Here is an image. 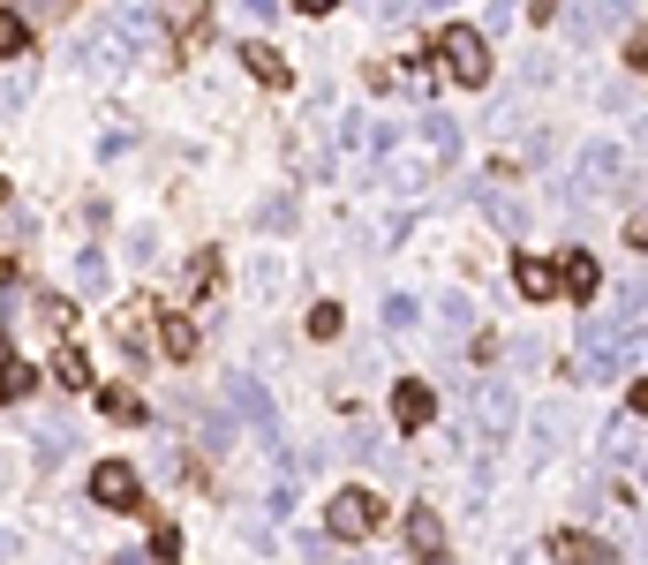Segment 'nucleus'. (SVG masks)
I'll return each mask as SVG.
<instances>
[{
  "label": "nucleus",
  "instance_id": "f257e3e1",
  "mask_svg": "<svg viewBox=\"0 0 648 565\" xmlns=\"http://www.w3.org/2000/svg\"><path fill=\"white\" fill-rule=\"evenodd\" d=\"M626 362H634L626 324H618V317H588V324H581V354H573V377H618Z\"/></svg>",
  "mask_w": 648,
  "mask_h": 565
},
{
  "label": "nucleus",
  "instance_id": "f03ea898",
  "mask_svg": "<svg viewBox=\"0 0 648 565\" xmlns=\"http://www.w3.org/2000/svg\"><path fill=\"white\" fill-rule=\"evenodd\" d=\"M437 61L453 68V84H490V39L476 23H445L437 31Z\"/></svg>",
  "mask_w": 648,
  "mask_h": 565
},
{
  "label": "nucleus",
  "instance_id": "7ed1b4c3",
  "mask_svg": "<svg viewBox=\"0 0 648 565\" xmlns=\"http://www.w3.org/2000/svg\"><path fill=\"white\" fill-rule=\"evenodd\" d=\"M378 513H385V498H378V490H340V498L325 505V535H340V543H362V535L378 527Z\"/></svg>",
  "mask_w": 648,
  "mask_h": 565
},
{
  "label": "nucleus",
  "instance_id": "20e7f679",
  "mask_svg": "<svg viewBox=\"0 0 648 565\" xmlns=\"http://www.w3.org/2000/svg\"><path fill=\"white\" fill-rule=\"evenodd\" d=\"M91 498L114 505V513H136V505H144V482H136L129 460H98V468H91Z\"/></svg>",
  "mask_w": 648,
  "mask_h": 565
},
{
  "label": "nucleus",
  "instance_id": "39448f33",
  "mask_svg": "<svg viewBox=\"0 0 648 565\" xmlns=\"http://www.w3.org/2000/svg\"><path fill=\"white\" fill-rule=\"evenodd\" d=\"M618 174H626V151L618 143H588L581 151V174H573V196H604Z\"/></svg>",
  "mask_w": 648,
  "mask_h": 565
},
{
  "label": "nucleus",
  "instance_id": "423d86ee",
  "mask_svg": "<svg viewBox=\"0 0 648 565\" xmlns=\"http://www.w3.org/2000/svg\"><path fill=\"white\" fill-rule=\"evenodd\" d=\"M392 423H400V430H431V423H437V392L415 385V377L392 385Z\"/></svg>",
  "mask_w": 648,
  "mask_h": 565
},
{
  "label": "nucleus",
  "instance_id": "0eeeda50",
  "mask_svg": "<svg viewBox=\"0 0 648 565\" xmlns=\"http://www.w3.org/2000/svg\"><path fill=\"white\" fill-rule=\"evenodd\" d=\"M226 399H234V407H242V415H249V430H279V415H272V399H264V385L257 377H249V370H234V377H226Z\"/></svg>",
  "mask_w": 648,
  "mask_h": 565
},
{
  "label": "nucleus",
  "instance_id": "6e6552de",
  "mask_svg": "<svg viewBox=\"0 0 648 565\" xmlns=\"http://www.w3.org/2000/svg\"><path fill=\"white\" fill-rule=\"evenodd\" d=\"M551 551H559V565H626V558L604 543V535H581V527H565Z\"/></svg>",
  "mask_w": 648,
  "mask_h": 565
},
{
  "label": "nucleus",
  "instance_id": "1a4fd4ad",
  "mask_svg": "<svg viewBox=\"0 0 648 565\" xmlns=\"http://www.w3.org/2000/svg\"><path fill=\"white\" fill-rule=\"evenodd\" d=\"M476 415H482V430H513V392L498 385V377H482L476 385Z\"/></svg>",
  "mask_w": 648,
  "mask_h": 565
},
{
  "label": "nucleus",
  "instance_id": "9d476101",
  "mask_svg": "<svg viewBox=\"0 0 648 565\" xmlns=\"http://www.w3.org/2000/svg\"><path fill=\"white\" fill-rule=\"evenodd\" d=\"M513 287L528 295V302H551V295H559V271H551L543 257H520L513 264Z\"/></svg>",
  "mask_w": 648,
  "mask_h": 565
},
{
  "label": "nucleus",
  "instance_id": "9b49d317",
  "mask_svg": "<svg viewBox=\"0 0 648 565\" xmlns=\"http://www.w3.org/2000/svg\"><path fill=\"white\" fill-rule=\"evenodd\" d=\"M565 295H573V302H596V257H588V249H565Z\"/></svg>",
  "mask_w": 648,
  "mask_h": 565
},
{
  "label": "nucleus",
  "instance_id": "f8f14e48",
  "mask_svg": "<svg viewBox=\"0 0 648 565\" xmlns=\"http://www.w3.org/2000/svg\"><path fill=\"white\" fill-rule=\"evenodd\" d=\"M242 61H249V68H257V76H264V84H272V90H279V84H287V76H295V68H287V61H279V53H272V45H264V39H249V45H242Z\"/></svg>",
  "mask_w": 648,
  "mask_h": 565
},
{
  "label": "nucleus",
  "instance_id": "ddd939ff",
  "mask_svg": "<svg viewBox=\"0 0 648 565\" xmlns=\"http://www.w3.org/2000/svg\"><path fill=\"white\" fill-rule=\"evenodd\" d=\"M53 377H61V385H76V392H84V385H91V354L76 348V340H61V354H53Z\"/></svg>",
  "mask_w": 648,
  "mask_h": 565
},
{
  "label": "nucleus",
  "instance_id": "4468645a",
  "mask_svg": "<svg viewBox=\"0 0 648 565\" xmlns=\"http://www.w3.org/2000/svg\"><path fill=\"white\" fill-rule=\"evenodd\" d=\"M159 348H167L173 362H189V354H196V324H189V317H167V324H159Z\"/></svg>",
  "mask_w": 648,
  "mask_h": 565
},
{
  "label": "nucleus",
  "instance_id": "2eb2a0df",
  "mask_svg": "<svg viewBox=\"0 0 648 565\" xmlns=\"http://www.w3.org/2000/svg\"><path fill=\"white\" fill-rule=\"evenodd\" d=\"M437 535H445V527H437V513H431V505H415V513H407V543H415L423 558H437Z\"/></svg>",
  "mask_w": 648,
  "mask_h": 565
},
{
  "label": "nucleus",
  "instance_id": "dca6fc26",
  "mask_svg": "<svg viewBox=\"0 0 648 565\" xmlns=\"http://www.w3.org/2000/svg\"><path fill=\"white\" fill-rule=\"evenodd\" d=\"M610 23H618L610 8H573V15H565V31H573V39H604Z\"/></svg>",
  "mask_w": 648,
  "mask_h": 565
},
{
  "label": "nucleus",
  "instance_id": "f3484780",
  "mask_svg": "<svg viewBox=\"0 0 648 565\" xmlns=\"http://www.w3.org/2000/svg\"><path fill=\"white\" fill-rule=\"evenodd\" d=\"M76 287H84V295H106V257L76 249Z\"/></svg>",
  "mask_w": 648,
  "mask_h": 565
},
{
  "label": "nucleus",
  "instance_id": "a211bd4d",
  "mask_svg": "<svg viewBox=\"0 0 648 565\" xmlns=\"http://www.w3.org/2000/svg\"><path fill=\"white\" fill-rule=\"evenodd\" d=\"M295 212H302V204H295V189H279V196L264 204V226H272V234H287V226H295Z\"/></svg>",
  "mask_w": 648,
  "mask_h": 565
},
{
  "label": "nucleus",
  "instance_id": "6ab92c4d",
  "mask_svg": "<svg viewBox=\"0 0 648 565\" xmlns=\"http://www.w3.org/2000/svg\"><path fill=\"white\" fill-rule=\"evenodd\" d=\"M61 452H68V423H39V460L53 468Z\"/></svg>",
  "mask_w": 648,
  "mask_h": 565
},
{
  "label": "nucleus",
  "instance_id": "aec40b11",
  "mask_svg": "<svg viewBox=\"0 0 648 565\" xmlns=\"http://www.w3.org/2000/svg\"><path fill=\"white\" fill-rule=\"evenodd\" d=\"M106 415H114V423H136V415H144V399H136L129 385H114V392H106Z\"/></svg>",
  "mask_w": 648,
  "mask_h": 565
},
{
  "label": "nucleus",
  "instance_id": "412c9836",
  "mask_svg": "<svg viewBox=\"0 0 648 565\" xmlns=\"http://www.w3.org/2000/svg\"><path fill=\"white\" fill-rule=\"evenodd\" d=\"M189 287H196V295H212V287H219V257H212V249L189 257Z\"/></svg>",
  "mask_w": 648,
  "mask_h": 565
},
{
  "label": "nucleus",
  "instance_id": "4be33fe9",
  "mask_svg": "<svg viewBox=\"0 0 648 565\" xmlns=\"http://www.w3.org/2000/svg\"><path fill=\"white\" fill-rule=\"evenodd\" d=\"M196 437H204V445H212V452H219V445H226V437H234V423H226V415H219V407H204V430H196Z\"/></svg>",
  "mask_w": 648,
  "mask_h": 565
},
{
  "label": "nucleus",
  "instance_id": "5701e85b",
  "mask_svg": "<svg viewBox=\"0 0 648 565\" xmlns=\"http://www.w3.org/2000/svg\"><path fill=\"white\" fill-rule=\"evenodd\" d=\"M114 332H121V348H136V354L151 348V324H144V317H121V324H114Z\"/></svg>",
  "mask_w": 648,
  "mask_h": 565
},
{
  "label": "nucleus",
  "instance_id": "b1692460",
  "mask_svg": "<svg viewBox=\"0 0 648 565\" xmlns=\"http://www.w3.org/2000/svg\"><path fill=\"white\" fill-rule=\"evenodd\" d=\"M309 332H317V340H332V332H340V309L317 302V309H309Z\"/></svg>",
  "mask_w": 648,
  "mask_h": 565
},
{
  "label": "nucleus",
  "instance_id": "393cba45",
  "mask_svg": "<svg viewBox=\"0 0 648 565\" xmlns=\"http://www.w3.org/2000/svg\"><path fill=\"white\" fill-rule=\"evenodd\" d=\"M385 324H392V332H407V324H415V302H407V295H392V302H385Z\"/></svg>",
  "mask_w": 648,
  "mask_h": 565
},
{
  "label": "nucleus",
  "instance_id": "a878e982",
  "mask_svg": "<svg viewBox=\"0 0 648 565\" xmlns=\"http://www.w3.org/2000/svg\"><path fill=\"white\" fill-rule=\"evenodd\" d=\"M0 53H23V15H0Z\"/></svg>",
  "mask_w": 648,
  "mask_h": 565
},
{
  "label": "nucleus",
  "instance_id": "bb28decb",
  "mask_svg": "<svg viewBox=\"0 0 648 565\" xmlns=\"http://www.w3.org/2000/svg\"><path fill=\"white\" fill-rule=\"evenodd\" d=\"M626 61H634V68H648V31H641V39H626Z\"/></svg>",
  "mask_w": 648,
  "mask_h": 565
},
{
  "label": "nucleus",
  "instance_id": "cd10ccee",
  "mask_svg": "<svg viewBox=\"0 0 648 565\" xmlns=\"http://www.w3.org/2000/svg\"><path fill=\"white\" fill-rule=\"evenodd\" d=\"M8 392H15V385H8V362H0V407H8Z\"/></svg>",
  "mask_w": 648,
  "mask_h": 565
},
{
  "label": "nucleus",
  "instance_id": "c85d7f7f",
  "mask_svg": "<svg viewBox=\"0 0 648 565\" xmlns=\"http://www.w3.org/2000/svg\"><path fill=\"white\" fill-rule=\"evenodd\" d=\"M8 551H15V535H8V527H0V558H8Z\"/></svg>",
  "mask_w": 648,
  "mask_h": 565
},
{
  "label": "nucleus",
  "instance_id": "c756f323",
  "mask_svg": "<svg viewBox=\"0 0 648 565\" xmlns=\"http://www.w3.org/2000/svg\"><path fill=\"white\" fill-rule=\"evenodd\" d=\"M423 565H453V558H445V551H437V558H423Z\"/></svg>",
  "mask_w": 648,
  "mask_h": 565
},
{
  "label": "nucleus",
  "instance_id": "7c9ffc66",
  "mask_svg": "<svg viewBox=\"0 0 648 565\" xmlns=\"http://www.w3.org/2000/svg\"><path fill=\"white\" fill-rule=\"evenodd\" d=\"M0 204H8V174H0Z\"/></svg>",
  "mask_w": 648,
  "mask_h": 565
},
{
  "label": "nucleus",
  "instance_id": "2f4dec72",
  "mask_svg": "<svg viewBox=\"0 0 648 565\" xmlns=\"http://www.w3.org/2000/svg\"><path fill=\"white\" fill-rule=\"evenodd\" d=\"M347 565H370V558H347Z\"/></svg>",
  "mask_w": 648,
  "mask_h": 565
},
{
  "label": "nucleus",
  "instance_id": "473e14b6",
  "mask_svg": "<svg viewBox=\"0 0 648 565\" xmlns=\"http://www.w3.org/2000/svg\"><path fill=\"white\" fill-rule=\"evenodd\" d=\"M641 558H648V543H641Z\"/></svg>",
  "mask_w": 648,
  "mask_h": 565
}]
</instances>
